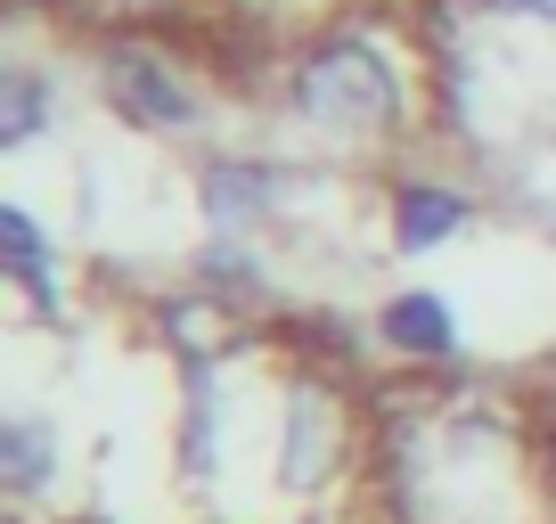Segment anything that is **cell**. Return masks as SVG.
Listing matches in <instances>:
<instances>
[{
	"label": "cell",
	"instance_id": "cell-1",
	"mask_svg": "<svg viewBox=\"0 0 556 524\" xmlns=\"http://www.w3.org/2000/svg\"><path fill=\"white\" fill-rule=\"evenodd\" d=\"M295 107L312 123H401V83H393V58L377 50L368 34H328L319 50H303L295 66Z\"/></svg>",
	"mask_w": 556,
	"mask_h": 524
},
{
	"label": "cell",
	"instance_id": "cell-2",
	"mask_svg": "<svg viewBox=\"0 0 556 524\" xmlns=\"http://www.w3.org/2000/svg\"><path fill=\"white\" fill-rule=\"evenodd\" d=\"M352 451V419L319 377H303L287 394V451H278V484L287 491H328V475Z\"/></svg>",
	"mask_w": 556,
	"mask_h": 524
},
{
	"label": "cell",
	"instance_id": "cell-3",
	"mask_svg": "<svg viewBox=\"0 0 556 524\" xmlns=\"http://www.w3.org/2000/svg\"><path fill=\"white\" fill-rule=\"evenodd\" d=\"M106 99L148 132H189L197 123V90L148 50H106Z\"/></svg>",
	"mask_w": 556,
	"mask_h": 524
},
{
	"label": "cell",
	"instance_id": "cell-4",
	"mask_svg": "<svg viewBox=\"0 0 556 524\" xmlns=\"http://www.w3.org/2000/svg\"><path fill=\"white\" fill-rule=\"evenodd\" d=\"M467 222H475V205L458 189H442V180H401L393 189V246L401 254H434V246L458 238Z\"/></svg>",
	"mask_w": 556,
	"mask_h": 524
},
{
	"label": "cell",
	"instance_id": "cell-5",
	"mask_svg": "<svg viewBox=\"0 0 556 524\" xmlns=\"http://www.w3.org/2000/svg\"><path fill=\"white\" fill-rule=\"evenodd\" d=\"M377 336L384 352H401V361H451L458 352V320L442 296H426V287H409V296H393L377 312Z\"/></svg>",
	"mask_w": 556,
	"mask_h": 524
},
{
	"label": "cell",
	"instance_id": "cell-6",
	"mask_svg": "<svg viewBox=\"0 0 556 524\" xmlns=\"http://www.w3.org/2000/svg\"><path fill=\"white\" fill-rule=\"evenodd\" d=\"M0 484L17 491V500H34V491L50 484V426L41 419H9L0 426Z\"/></svg>",
	"mask_w": 556,
	"mask_h": 524
},
{
	"label": "cell",
	"instance_id": "cell-7",
	"mask_svg": "<svg viewBox=\"0 0 556 524\" xmlns=\"http://www.w3.org/2000/svg\"><path fill=\"white\" fill-rule=\"evenodd\" d=\"M205 205H213V222L262 213V205H270V173H254V164H213V173H205Z\"/></svg>",
	"mask_w": 556,
	"mask_h": 524
},
{
	"label": "cell",
	"instance_id": "cell-8",
	"mask_svg": "<svg viewBox=\"0 0 556 524\" xmlns=\"http://www.w3.org/2000/svg\"><path fill=\"white\" fill-rule=\"evenodd\" d=\"M0 254H9V271L41 279V262H50V246H41V229H34V213H25V205H0Z\"/></svg>",
	"mask_w": 556,
	"mask_h": 524
},
{
	"label": "cell",
	"instance_id": "cell-9",
	"mask_svg": "<svg viewBox=\"0 0 556 524\" xmlns=\"http://www.w3.org/2000/svg\"><path fill=\"white\" fill-rule=\"evenodd\" d=\"M41 132V83L34 74H9V115H0V140H34Z\"/></svg>",
	"mask_w": 556,
	"mask_h": 524
},
{
	"label": "cell",
	"instance_id": "cell-10",
	"mask_svg": "<svg viewBox=\"0 0 556 524\" xmlns=\"http://www.w3.org/2000/svg\"><path fill=\"white\" fill-rule=\"evenodd\" d=\"M123 9H156V0H123Z\"/></svg>",
	"mask_w": 556,
	"mask_h": 524
}]
</instances>
